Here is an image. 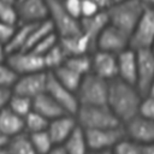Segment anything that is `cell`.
I'll use <instances>...</instances> for the list:
<instances>
[{"instance_id": "cell-7", "label": "cell", "mask_w": 154, "mask_h": 154, "mask_svg": "<svg viewBox=\"0 0 154 154\" xmlns=\"http://www.w3.org/2000/svg\"><path fill=\"white\" fill-rule=\"evenodd\" d=\"M154 41V7L146 6L132 32L130 34V47L134 49L149 48Z\"/></svg>"}, {"instance_id": "cell-36", "label": "cell", "mask_w": 154, "mask_h": 154, "mask_svg": "<svg viewBox=\"0 0 154 154\" xmlns=\"http://www.w3.org/2000/svg\"><path fill=\"white\" fill-rule=\"evenodd\" d=\"M138 114L154 120V94L143 95L138 107Z\"/></svg>"}, {"instance_id": "cell-21", "label": "cell", "mask_w": 154, "mask_h": 154, "mask_svg": "<svg viewBox=\"0 0 154 154\" xmlns=\"http://www.w3.org/2000/svg\"><path fill=\"white\" fill-rule=\"evenodd\" d=\"M0 130L8 138L24 132V118L14 113L11 108L5 107L0 111Z\"/></svg>"}, {"instance_id": "cell-5", "label": "cell", "mask_w": 154, "mask_h": 154, "mask_svg": "<svg viewBox=\"0 0 154 154\" xmlns=\"http://www.w3.org/2000/svg\"><path fill=\"white\" fill-rule=\"evenodd\" d=\"M48 19L59 37L75 35L81 31L79 19L71 16L61 0H47Z\"/></svg>"}, {"instance_id": "cell-41", "label": "cell", "mask_w": 154, "mask_h": 154, "mask_svg": "<svg viewBox=\"0 0 154 154\" xmlns=\"http://www.w3.org/2000/svg\"><path fill=\"white\" fill-rule=\"evenodd\" d=\"M47 154H69V152L64 148L63 144H54L53 148Z\"/></svg>"}, {"instance_id": "cell-1", "label": "cell", "mask_w": 154, "mask_h": 154, "mask_svg": "<svg viewBox=\"0 0 154 154\" xmlns=\"http://www.w3.org/2000/svg\"><path fill=\"white\" fill-rule=\"evenodd\" d=\"M142 94L135 84L128 83L119 78L109 81L106 105L122 124L138 114Z\"/></svg>"}, {"instance_id": "cell-43", "label": "cell", "mask_w": 154, "mask_h": 154, "mask_svg": "<svg viewBox=\"0 0 154 154\" xmlns=\"http://www.w3.org/2000/svg\"><path fill=\"white\" fill-rule=\"evenodd\" d=\"M7 141H8V137H7V136H6V135L0 130V149L6 147Z\"/></svg>"}, {"instance_id": "cell-51", "label": "cell", "mask_w": 154, "mask_h": 154, "mask_svg": "<svg viewBox=\"0 0 154 154\" xmlns=\"http://www.w3.org/2000/svg\"><path fill=\"white\" fill-rule=\"evenodd\" d=\"M118 1H124V0H111V4L112 2H118Z\"/></svg>"}, {"instance_id": "cell-15", "label": "cell", "mask_w": 154, "mask_h": 154, "mask_svg": "<svg viewBox=\"0 0 154 154\" xmlns=\"http://www.w3.org/2000/svg\"><path fill=\"white\" fill-rule=\"evenodd\" d=\"M19 23H38L48 19L47 0H17Z\"/></svg>"}, {"instance_id": "cell-44", "label": "cell", "mask_w": 154, "mask_h": 154, "mask_svg": "<svg viewBox=\"0 0 154 154\" xmlns=\"http://www.w3.org/2000/svg\"><path fill=\"white\" fill-rule=\"evenodd\" d=\"M93 1H95L102 10H106L111 5V0H93Z\"/></svg>"}, {"instance_id": "cell-46", "label": "cell", "mask_w": 154, "mask_h": 154, "mask_svg": "<svg viewBox=\"0 0 154 154\" xmlns=\"http://www.w3.org/2000/svg\"><path fill=\"white\" fill-rule=\"evenodd\" d=\"M146 6H152L154 7V0H141Z\"/></svg>"}, {"instance_id": "cell-50", "label": "cell", "mask_w": 154, "mask_h": 154, "mask_svg": "<svg viewBox=\"0 0 154 154\" xmlns=\"http://www.w3.org/2000/svg\"><path fill=\"white\" fill-rule=\"evenodd\" d=\"M149 48H150V51H152V52L154 53V41H153V43H152V46H150Z\"/></svg>"}, {"instance_id": "cell-18", "label": "cell", "mask_w": 154, "mask_h": 154, "mask_svg": "<svg viewBox=\"0 0 154 154\" xmlns=\"http://www.w3.org/2000/svg\"><path fill=\"white\" fill-rule=\"evenodd\" d=\"M59 45L61 46L66 57L90 54L95 49L91 41L82 31H79L75 35L59 37Z\"/></svg>"}, {"instance_id": "cell-30", "label": "cell", "mask_w": 154, "mask_h": 154, "mask_svg": "<svg viewBox=\"0 0 154 154\" xmlns=\"http://www.w3.org/2000/svg\"><path fill=\"white\" fill-rule=\"evenodd\" d=\"M48 122L49 120L42 114L31 109L26 116H24V130L28 134L46 130L48 126Z\"/></svg>"}, {"instance_id": "cell-52", "label": "cell", "mask_w": 154, "mask_h": 154, "mask_svg": "<svg viewBox=\"0 0 154 154\" xmlns=\"http://www.w3.org/2000/svg\"><path fill=\"white\" fill-rule=\"evenodd\" d=\"M0 1H12V2H16V0H0Z\"/></svg>"}, {"instance_id": "cell-27", "label": "cell", "mask_w": 154, "mask_h": 154, "mask_svg": "<svg viewBox=\"0 0 154 154\" xmlns=\"http://www.w3.org/2000/svg\"><path fill=\"white\" fill-rule=\"evenodd\" d=\"M28 135H29V138L31 141V144L36 154H47L54 146V142L51 138L47 129L42 131H37V132H31Z\"/></svg>"}, {"instance_id": "cell-40", "label": "cell", "mask_w": 154, "mask_h": 154, "mask_svg": "<svg viewBox=\"0 0 154 154\" xmlns=\"http://www.w3.org/2000/svg\"><path fill=\"white\" fill-rule=\"evenodd\" d=\"M11 94H12V90L10 88L0 87V111L4 109L5 107H7Z\"/></svg>"}, {"instance_id": "cell-33", "label": "cell", "mask_w": 154, "mask_h": 154, "mask_svg": "<svg viewBox=\"0 0 154 154\" xmlns=\"http://www.w3.org/2000/svg\"><path fill=\"white\" fill-rule=\"evenodd\" d=\"M112 152L113 154H142V144L125 136L112 148Z\"/></svg>"}, {"instance_id": "cell-14", "label": "cell", "mask_w": 154, "mask_h": 154, "mask_svg": "<svg viewBox=\"0 0 154 154\" xmlns=\"http://www.w3.org/2000/svg\"><path fill=\"white\" fill-rule=\"evenodd\" d=\"M91 57V73L111 81L117 78V54L94 49L90 53Z\"/></svg>"}, {"instance_id": "cell-6", "label": "cell", "mask_w": 154, "mask_h": 154, "mask_svg": "<svg viewBox=\"0 0 154 154\" xmlns=\"http://www.w3.org/2000/svg\"><path fill=\"white\" fill-rule=\"evenodd\" d=\"M89 150L91 152H105L112 150V148L125 137L123 124L113 128H102L84 130Z\"/></svg>"}, {"instance_id": "cell-28", "label": "cell", "mask_w": 154, "mask_h": 154, "mask_svg": "<svg viewBox=\"0 0 154 154\" xmlns=\"http://www.w3.org/2000/svg\"><path fill=\"white\" fill-rule=\"evenodd\" d=\"M42 58H43L46 70L47 71H53L54 69L63 65L67 57H66L65 52L63 51V48H61V46L59 45V41H58V43L53 48H51L47 53H45L42 55Z\"/></svg>"}, {"instance_id": "cell-13", "label": "cell", "mask_w": 154, "mask_h": 154, "mask_svg": "<svg viewBox=\"0 0 154 154\" xmlns=\"http://www.w3.org/2000/svg\"><path fill=\"white\" fill-rule=\"evenodd\" d=\"M125 136L140 144L154 142V120L140 114L123 124Z\"/></svg>"}, {"instance_id": "cell-4", "label": "cell", "mask_w": 154, "mask_h": 154, "mask_svg": "<svg viewBox=\"0 0 154 154\" xmlns=\"http://www.w3.org/2000/svg\"><path fill=\"white\" fill-rule=\"evenodd\" d=\"M108 83L109 81H106L91 72L85 75L76 90L79 105H106Z\"/></svg>"}, {"instance_id": "cell-29", "label": "cell", "mask_w": 154, "mask_h": 154, "mask_svg": "<svg viewBox=\"0 0 154 154\" xmlns=\"http://www.w3.org/2000/svg\"><path fill=\"white\" fill-rule=\"evenodd\" d=\"M69 67L75 70L82 76L88 75L91 71V57L90 54H81V55H71L67 57L64 61Z\"/></svg>"}, {"instance_id": "cell-47", "label": "cell", "mask_w": 154, "mask_h": 154, "mask_svg": "<svg viewBox=\"0 0 154 154\" xmlns=\"http://www.w3.org/2000/svg\"><path fill=\"white\" fill-rule=\"evenodd\" d=\"M0 154H8V153H7V150L5 148H1L0 149Z\"/></svg>"}, {"instance_id": "cell-35", "label": "cell", "mask_w": 154, "mask_h": 154, "mask_svg": "<svg viewBox=\"0 0 154 154\" xmlns=\"http://www.w3.org/2000/svg\"><path fill=\"white\" fill-rule=\"evenodd\" d=\"M58 41H59V36L57 35L55 31H53V32L48 34L46 37H43L38 43H36V45L31 48V51H34L35 53H37V54H40V55H43V54L47 53L51 48H53V47L58 43Z\"/></svg>"}, {"instance_id": "cell-24", "label": "cell", "mask_w": 154, "mask_h": 154, "mask_svg": "<svg viewBox=\"0 0 154 154\" xmlns=\"http://www.w3.org/2000/svg\"><path fill=\"white\" fill-rule=\"evenodd\" d=\"M5 149L8 154H36L29 135L25 131L10 137Z\"/></svg>"}, {"instance_id": "cell-26", "label": "cell", "mask_w": 154, "mask_h": 154, "mask_svg": "<svg viewBox=\"0 0 154 154\" xmlns=\"http://www.w3.org/2000/svg\"><path fill=\"white\" fill-rule=\"evenodd\" d=\"M53 31H54V29H53V25L49 22V19H45L42 22L35 23L31 28V31L29 34V38H28V42H26L24 49H31L36 43H38L43 37H46L48 34H51Z\"/></svg>"}, {"instance_id": "cell-25", "label": "cell", "mask_w": 154, "mask_h": 154, "mask_svg": "<svg viewBox=\"0 0 154 154\" xmlns=\"http://www.w3.org/2000/svg\"><path fill=\"white\" fill-rule=\"evenodd\" d=\"M35 23H19L14 30V34L11 38V41L6 46L7 53L20 51L25 48V45L29 38V34L31 31V28Z\"/></svg>"}, {"instance_id": "cell-3", "label": "cell", "mask_w": 154, "mask_h": 154, "mask_svg": "<svg viewBox=\"0 0 154 154\" xmlns=\"http://www.w3.org/2000/svg\"><path fill=\"white\" fill-rule=\"evenodd\" d=\"M77 124L84 130L119 126L122 123L107 105H79L73 114Z\"/></svg>"}, {"instance_id": "cell-22", "label": "cell", "mask_w": 154, "mask_h": 154, "mask_svg": "<svg viewBox=\"0 0 154 154\" xmlns=\"http://www.w3.org/2000/svg\"><path fill=\"white\" fill-rule=\"evenodd\" d=\"M61 144L69 152V154H87L89 152L85 131L79 125H77V128Z\"/></svg>"}, {"instance_id": "cell-20", "label": "cell", "mask_w": 154, "mask_h": 154, "mask_svg": "<svg viewBox=\"0 0 154 154\" xmlns=\"http://www.w3.org/2000/svg\"><path fill=\"white\" fill-rule=\"evenodd\" d=\"M32 109L36 111L37 113L42 114L48 120L66 113L60 107V105L46 91L32 99Z\"/></svg>"}, {"instance_id": "cell-23", "label": "cell", "mask_w": 154, "mask_h": 154, "mask_svg": "<svg viewBox=\"0 0 154 154\" xmlns=\"http://www.w3.org/2000/svg\"><path fill=\"white\" fill-rule=\"evenodd\" d=\"M51 72L54 75V77H55L61 84H64L65 87H67L69 89H71V90L75 91V93H76L77 88L79 87L82 78L84 77V76L79 75L78 72H76L75 70H72L71 67H69L66 64L60 65L59 67L54 69V70L51 71Z\"/></svg>"}, {"instance_id": "cell-54", "label": "cell", "mask_w": 154, "mask_h": 154, "mask_svg": "<svg viewBox=\"0 0 154 154\" xmlns=\"http://www.w3.org/2000/svg\"><path fill=\"white\" fill-rule=\"evenodd\" d=\"M16 1H17V0H16Z\"/></svg>"}, {"instance_id": "cell-45", "label": "cell", "mask_w": 154, "mask_h": 154, "mask_svg": "<svg viewBox=\"0 0 154 154\" xmlns=\"http://www.w3.org/2000/svg\"><path fill=\"white\" fill-rule=\"evenodd\" d=\"M7 55V51H6V46L0 41V60H4Z\"/></svg>"}, {"instance_id": "cell-12", "label": "cell", "mask_w": 154, "mask_h": 154, "mask_svg": "<svg viewBox=\"0 0 154 154\" xmlns=\"http://www.w3.org/2000/svg\"><path fill=\"white\" fill-rule=\"evenodd\" d=\"M130 47V37L109 23L103 28L95 42V49L118 54Z\"/></svg>"}, {"instance_id": "cell-10", "label": "cell", "mask_w": 154, "mask_h": 154, "mask_svg": "<svg viewBox=\"0 0 154 154\" xmlns=\"http://www.w3.org/2000/svg\"><path fill=\"white\" fill-rule=\"evenodd\" d=\"M46 93H48L59 105L60 107L69 114H75L79 107V102L75 91L61 84L54 75L48 71L47 76V84H46Z\"/></svg>"}, {"instance_id": "cell-37", "label": "cell", "mask_w": 154, "mask_h": 154, "mask_svg": "<svg viewBox=\"0 0 154 154\" xmlns=\"http://www.w3.org/2000/svg\"><path fill=\"white\" fill-rule=\"evenodd\" d=\"M17 25L18 24H10V23L0 22V41L5 46H7V43L11 41Z\"/></svg>"}, {"instance_id": "cell-32", "label": "cell", "mask_w": 154, "mask_h": 154, "mask_svg": "<svg viewBox=\"0 0 154 154\" xmlns=\"http://www.w3.org/2000/svg\"><path fill=\"white\" fill-rule=\"evenodd\" d=\"M0 22L10 24H19V17L16 2L0 1Z\"/></svg>"}, {"instance_id": "cell-39", "label": "cell", "mask_w": 154, "mask_h": 154, "mask_svg": "<svg viewBox=\"0 0 154 154\" xmlns=\"http://www.w3.org/2000/svg\"><path fill=\"white\" fill-rule=\"evenodd\" d=\"M65 8L67 10V12L76 17V18H81V4L82 0H61Z\"/></svg>"}, {"instance_id": "cell-16", "label": "cell", "mask_w": 154, "mask_h": 154, "mask_svg": "<svg viewBox=\"0 0 154 154\" xmlns=\"http://www.w3.org/2000/svg\"><path fill=\"white\" fill-rule=\"evenodd\" d=\"M77 120L73 114L64 113L48 122L47 131L53 140L54 144H61L69 135L77 128Z\"/></svg>"}, {"instance_id": "cell-31", "label": "cell", "mask_w": 154, "mask_h": 154, "mask_svg": "<svg viewBox=\"0 0 154 154\" xmlns=\"http://www.w3.org/2000/svg\"><path fill=\"white\" fill-rule=\"evenodd\" d=\"M7 107L11 108L14 113H17L24 118V116H26L32 109V99L24 96V95L12 93L11 97L8 100Z\"/></svg>"}, {"instance_id": "cell-2", "label": "cell", "mask_w": 154, "mask_h": 154, "mask_svg": "<svg viewBox=\"0 0 154 154\" xmlns=\"http://www.w3.org/2000/svg\"><path fill=\"white\" fill-rule=\"evenodd\" d=\"M144 7L146 5L141 0H124L112 2L106 8L108 23L130 37V34L132 32Z\"/></svg>"}, {"instance_id": "cell-11", "label": "cell", "mask_w": 154, "mask_h": 154, "mask_svg": "<svg viewBox=\"0 0 154 154\" xmlns=\"http://www.w3.org/2000/svg\"><path fill=\"white\" fill-rule=\"evenodd\" d=\"M47 76H48V71H38V72L20 75L17 77L11 90L12 93L34 99L37 95L46 91Z\"/></svg>"}, {"instance_id": "cell-38", "label": "cell", "mask_w": 154, "mask_h": 154, "mask_svg": "<svg viewBox=\"0 0 154 154\" xmlns=\"http://www.w3.org/2000/svg\"><path fill=\"white\" fill-rule=\"evenodd\" d=\"M101 10L102 8L95 1H93V0H82V4H81V18L82 17L93 16V14L97 13Z\"/></svg>"}, {"instance_id": "cell-49", "label": "cell", "mask_w": 154, "mask_h": 154, "mask_svg": "<svg viewBox=\"0 0 154 154\" xmlns=\"http://www.w3.org/2000/svg\"><path fill=\"white\" fill-rule=\"evenodd\" d=\"M87 154H101V152H91V150H89Z\"/></svg>"}, {"instance_id": "cell-53", "label": "cell", "mask_w": 154, "mask_h": 154, "mask_svg": "<svg viewBox=\"0 0 154 154\" xmlns=\"http://www.w3.org/2000/svg\"><path fill=\"white\" fill-rule=\"evenodd\" d=\"M150 94H154V85H153V88H152V90H150Z\"/></svg>"}, {"instance_id": "cell-34", "label": "cell", "mask_w": 154, "mask_h": 154, "mask_svg": "<svg viewBox=\"0 0 154 154\" xmlns=\"http://www.w3.org/2000/svg\"><path fill=\"white\" fill-rule=\"evenodd\" d=\"M18 75L13 71V69L6 63V60H0V87L12 88Z\"/></svg>"}, {"instance_id": "cell-9", "label": "cell", "mask_w": 154, "mask_h": 154, "mask_svg": "<svg viewBox=\"0 0 154 154\" xmlns=\"http://www.w3.org/2000/svg\"><path fill=\"white\" fill-rule=\"evenodd\" d=\"M5 60L18 76L38 71H47L42 55L35 53L31 49H20L7 53Z\"/></svg>"}, {"instance_id": "cell-42", "label": "cell", "mask_w": 154, "mask_h": 154, "mask_svg": "<svg viewBox=\"0 0 154 154\" xmlns=\"http://www.w3.org/2000/svg\"><path fill=\"white\" fill-rule=\"evenodd\" d=\"M142 154H154V142L142 144Z\"/></svg>"}, {"instance_id": "cell-19", "label": "cell", "mask_w": 154, "mask_h": 154, "mask_svg": "<svg viewBox=\"0 0 154 154\" xmlns=\"http://www.w3.org/2000/svg\"><path fill=\"white\" fill-rule=\"evenodd\" d=\"M79 24H81V31L91 41L95 48V42H96L97 36L103 30V28L108 24L106 10H101L97 13L89 16V17L79 18Z\"/></svg>"}, {"instance_id": "cell-8", "label": "cell", "mask_w": 154, "mask_h": 154, "mask_svg": "<svg viewBox=\"0 0 154 154\" xmlns=\"http://www.w3.org/2000/svg\"><path fill=\"white\" fill-rule=\"evenodd\" d=\"M135 51L137 58L135 85L143 96L149 94L154 85V53L150 51V48Z\"/></svg>"}, {"instance_id": "cell-17", "label": "cell", "mask_w": 154, "mask_h": 154, "mask_svg": "<svg viewBox=\"0 0 154 154\" xmlns=\"http://www.w3.org/2000/svg\"><path fill=\"white\" fill-rule=\"evenodd\" d=\"M137 71L136 51L131 47L117 54V78L135 84Z\"/></svg>"}, {"instance_id": "cell-48", "label": "cell", "mask_w": 154, "mask_h": 154, "mask_svg": "<svg viewBox=\"0 0 154 154\" xmlns=\"http://www.w3.org/2000/svg\"><path fill=\"white\" fill-rule=\"evenodd\" d=\"M101 154H113L112 150H105V152H101Z\"/></svg>"}]
</instances>
